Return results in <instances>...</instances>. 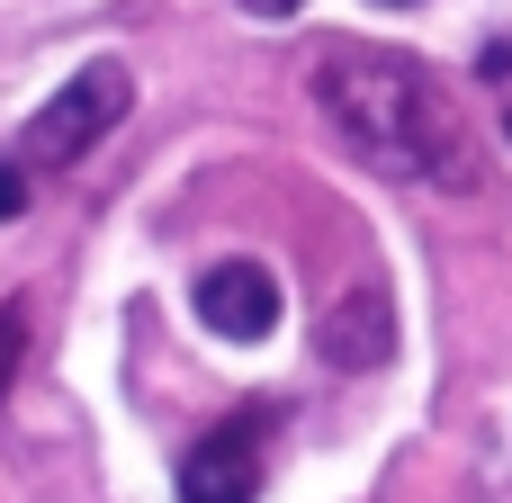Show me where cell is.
Listing matches in <instances>:
<instances>
[{"label":"cell","instance_id":"cell-10","mask_svg":"<svg viewBox=\"0 0 512 503\" xmlns=\"http://www.w3.org/2000/svg\"><path fill=\"white\" fill-rule=\"evenodd\" d=\"M387 9H414V0H387Z\"/></svg>","mask_w":512,"mask_h":503},{"label":"cell","instance_id":"cell-9","mask_svg":"<svg viewBox=\"0 0 512 503\" xmlns=\"http://www.w3.org/2000/svg\"><path fill=\"white\" fill-rule=\"evenodd\" d=\"M243 9H252V18H297L306 0H243Z\"/></svg>","mask_w":512,"mask_h":503},{"label":"cell","instance_id":"cell-6","mask_svg":"<svg viewBox=\"0 0 512 503\" xmlns=\"http://www.w3.org/2000/svg\"><path fill=\"white\" fill-rule=\"evenodd\" d=\"M18 342H27V306L9 297V306H0V396H9V378H18Z\"/></svg>","mask_w":512,"mask_h":503},{"label":"cell","instance_id":"cell-1","mask_svg":"<svg viewBox=\"0 0 512 503\" xmlns=\"http://www.w3.org/2000/svg\"><path fill=\"white\" fill-rule=\"evenodd\" d=\"M315 99L324 117L378 162V171H405V180H459V135L432 99V81L405 63V54H369V45H333L315 63Z\"/></svg>","mask_w":512,"mask_h":503},{"label":"cell","instance_id":"cell-11","mask_svg":"<svg viewBox=\"0 0 512 503\" xmlns=\"http://www.w3.org/2000/svg\"><path fill=\"white\" fill-rule=\"evenodd\" d=\"M504 135H512V117H504Z\"/></svg>","mask_w":512,"mask_h":503},{"label":"cell","instance_id":"cell-8","mask_svg":"<svg viewBox=\"0 0 512 503\" xmlns=\"http://www.w3.org/2000/svg\"><path fill=\"white\" fill-rule=\"evenodd\" d=\"M477 72H486V81H512V45H504V36H495V45L477 54Z\"/></svg>","mask_w":512,"mask_h":503},{"label":"cell","instance_id":"cell-7","mask_svg":"<svg viewBox=\"0 0 512 503\" xmlns=\"http://www.w3.org/2000/svg\"><path fill=\"white\" fill-rule=\"evenodd\" d=\"M18 207H27V171H18V162H0V225H9Z\"/></svg>","mask_w":512,"mask_h":503},{"label":"cell","instance_id":"cell-5","mask_svg":"<svg viewBox=\"0 0 512 503\" xmlns=\"http://www.w3.org/2000/svg\"><path fill=\"white\" fill-rule=\"evenodd\" d=\"M387 333H396V324H387V297L369 288L360 306H342V315L324 324V360H333V369H369V360H387Z\"/></svg>","mask_w":512,"mask_h":503},{"label":"cell","instance_id":"cell-2","mask_svg":"<svg viewBox=\"0 0 512 503\" xmlns=\"http://www.w3.org/2000/svg\"><path fill=\"white\" fill-rule=\"evenodd\" d=\"M126 99H135V72L117 63V54H90L45 108H36V126H27V153L36 162H81L117 117H126Z\"/></svg>","mask_w":512,"mask_h":503},{"label":"cell","instance_id":"cell-3","mask_svg":"<svg viewBox=\"0 0 512 503\" xmlns=\"http://www.w3.org/2000/svg\"><path fill=\"white\" fill-rule=\"evenodd\" d=\"M261 432H270V405H243L234 423H216L180 459V503H252L261 495Z\"/></svg>","mask_w":512,"mask_h":503},{"label":"cell","instance_id":"cell-4","mask_svg":"<svg viewBox=\"0 0 512 503\" xmlns=\"http://www.w3.org/2000/svg\"><path fill=\"white\" fill-rule=\"evenodd\" d=\"M189 306H198V324H207L216 342H261V333L279 324V279H270L261 261H216V270H198Z\"/></svg>","mask_w":512,"mask_h":503}]
</instances>
